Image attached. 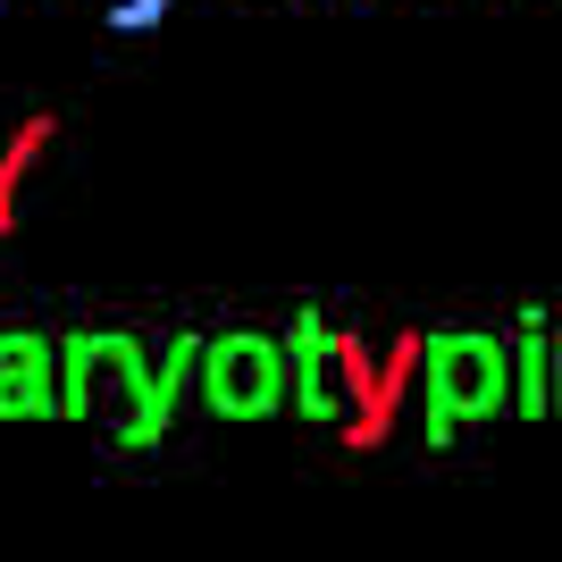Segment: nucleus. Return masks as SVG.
<instances>
[{"mask_svg": "<svg viewBox=\"0 0 562 562\" xmlns=\"http://www.w3.org/2000/svg\"><path fill=\"white\" fill-rule=\"evenodd\" d=\"M420 378H428V446H446L470 420H487V412L513 403V352L479 328L420 336Z\"/></svg>", "mask_w": 562, "mask_h": 562, "instance_id": "nucleus-1", "label": "nucleus"}, {"mask_svg": "<svg viewBox=\"0 0 562 562\" xmlns=\"http://www.w3.org/2000/svg\"><path fill=\"white\" fill-rule=\"evenodd\" d=\"M193 395L211 403V420H269V412L294 395L285 336L227 328V336H211V345H193Z\"/></svg>", "mask_w": 562, "mask_h": 562, "instance_id": "nucleus-2", "label": "nucleus"}, {"mask_svg": "<svg viewBox=\"0 0 562 562\" xmlns=\"http://www.w3.org/2000/svg\"><path fill=\"white\" fill-rule=\"evenodd\" d=\"M143 378H151V361H143V345L126 328H76L59 345V412L126 428L143 403Z\"/></svg>", "mask_w": 562, "mask_h": 562, "instance_id": "nucleus-3", "label": "nucleus"}, {"mask_svg": "<svg viewBox=\"0 0 562 562\" xmlns=\"http://www.w3.org/2000/svg\"><path fill=\"white\" fill-rule=\"evenodd\" d=\"M285 370H294V395L311 420H345L352 412V378H361V345L352 336H336L319 311H303L294 319V336H285Z\"/></svg>", "mask_w": 562, "mask_h": 562, "instance_id": "nucleus-4", "label": "nucleus"}, {"mask_svg": "<svg viewBox=\"0 0 562 562\" xmlns=\"http://www.w3.org/2000/svg\"><path fill=\"white\" fill-rule=\"evenodd\" d=\"M59 412V345L34 328L0 336V420H43Z\"/></svg>", "mask_w": 562, "mask_h": 562, "instance_id": "nucleus-5", "label": "nucleus"}, {"mask_svg": "<svg viewBox=\"0 0 562 562\" xmlns=\"http://www.w3.org/2000/svg\"><path fill=\"white\" fill-rule=\"evenodd\" d=\"M193 345H202V336H168V352L160 361H151V378H143V403H135V420L117 428V446H160L168 437V412H177V395H186L193 386Z\"/></svg>", "mask_w": 562, "mask_h": 562, "instance_id": "nucleus-6", "label": "nucleus"}, {"mask_svg": "<svg viewBox=\"0 0 562 562\" xmlns=\"http://www.w3.org/2000/svg\"><path fill=\"white\" fill-rule=\"evenodd\" d=\"M513 403L529 420H546V403H554V352H546V311L520 319V345H513Z\"/></svg>", "mask_w": 562, "mask_h": 562, "instance_id": "nucleus-7", "label": "nucleus"}, {"mask_svg": "<svg viewBox=\"0 0 562 562\" xmlns=\"http://www.w3.org/2000/svg\"><path fill=\"white\" fill-rule=\"evenodd\" d=\"M160 9H168V0H117V18H110V25H126V34H143V25L160 18Z\"/></svg>", "mask_w": 562, "mask_h": 562, "instance_id": "nucleus-8", "label": "nucleus"}, {"mask_svg": "<svg viewBox=\"0 0 562 562\" xmlns=\"http://www.w3.org/2000/svg\"><path fill=\"white\" fill-rule=\"evenodd\" d=\"M546 352H554V412H562V336H546Z\"/></svg>", "mask_w": 562, "mask_h": 562, "instance_id": "nucleus-9", "label": "nucleus"}]
</instances>
